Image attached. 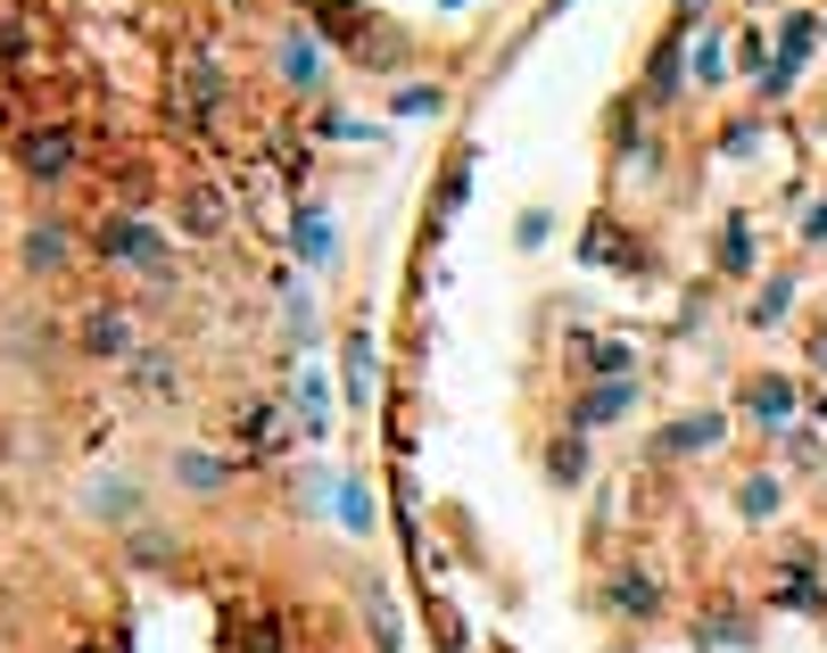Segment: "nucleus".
<instances>
[{
  "instance_id": "nucleus-1",
  "label": "nucleus",
  "mask_w": 827,
  "mask_h": 653,
  "mask_svg": "<svg viewBox=\"0 0 827 653\" xmlns=\"http://www.w3.org/2000/svg\"><path fill=\"white\" fill-rule=\"evenodd\" d=\"M18 158H25L34 183H58V174L75 166V132H67V125H42V132H25V141H18Z\"/></svg>"
},
{
  "instance_id": "nucleus-2",
  "label": "nucleus",
  "mask_w": 827,
  "mask_h": 653,
  "mask_svg": "<svg viewBox=\"0 0 827 653\" xmlns=\"http://www.w3.org/2000/svg\"><path fill=\"white\" fill-rule=\"evenodd\" d=\"M629 406H638V389H629V381H604V389H587V397H580V430H604V422H620Z\"/></svg>"
},
{
  "instance_id": "nucleus-3",
  "label": "nucleus",
  "mask_w": 827,
  "mask_h": 653,
  "mask_svg": "<svg viewBox=\"0 0 827 653\" xmlns=\"http://www.w3.org/2000/svg\"><path fill=\"white\" fill-rule=\"evenodd\" d=\"M108 257H125V265H158V241L141 224H108Z\"/></svg>"
},
{
  "instance_id": "nucleus-4",
  "label": "nucleus",
  "mask_w": 827,
  "mask_h": 653,
  "mask_svg": "<svg viewBox=\"0 0 827 653\" xmlns=\"http://www.w3.org/2000/svg\"><path fill=\"white\" fill-rule=\"evenodd\" d=\"M720 439V422L712 413H696V422H678V430H662V455H687V447H712Z\"/></svg>"
},
{
  "instance_id": "nucleus-5",
  "label": "nucleus",
  "mask_w": 827,
  "mask_h": 653,
  "mask_svg": "<svg viewBox=\"0 0 827 653\" xmlns=\"http://www.w3.org/2000/svg\"><path fill=\"white\" fill-rule=\"evenodd\" d=\"M753 413H761V422H787V413H794V389H787V381H753Z\"/></svg>"
},
{
  "instance_id": "nucleus-6",
  "label": "nucleus",
  "mask_w": 827,
  "mask_h": 653,
  "mask_svg": "<svg viewBox=\"0 0 827 653\" xmlns=\"http://www.w3.org/2000/svg\"><path fill=\"white\" fill-rule=\"evenodd\" d=\"M587 265H629V241L613 224H587Z\"/></svg>"
},
{
  "instance_id": "nucleus-7",
  "label": "nucleus",
  "mask_w": 827,
  "mask_h": 653,
  "mask_svg": "<svg viewBox=\"0 0 827 653\" xmlns=\"http://www.w3.org/2000/svg\"><path fill=\"white\" fill-rule=\"evenodd\" d=\"M216 92H224V75H216V67L199 58V67L183 75V100H190V108H216Z\"/></svg>"
},
{
  "instance_id": "nucleus-8",
  "label": "nucleus",
  "mask_w": 827,
  "mask_h": 653,
  "mask_svg": "<svg viewBox=\"0 0 827 653\" xmlns=\"http://www.w3.org/2000/svg\"><path fill=\"white\" fill-rule=\"evenodd\" d=\"M299 248H306V257H315V265H331V224H323L315 207H306V215H299Z\"/></svg>"
},
{
  "instance_id": "nucleus-9",
  "label": "nucleus",
  "mask_w": 827,
  "mask_h": 653,
  "mask_svg": "<svg viewBox=\"0 0 827 653\" xmlns=\"http://www.w3.org/2000/svg\"><path fill=\"white\" fill-rule=\"evenodd\" d=\"M613 604H620V613H654V579H638V571L613 579Z\"/></svg>"
},
{
  "instance_id": "nucleus-10",
  "label": "nucleus",
  "mask_w": 827,
  "mask_h": 653,
  "mask_svg": "<svg viewBox=\"0 0 827 653\" xmlns=\"http://www.w3.org/2000/svg\"><path fill=\"white\" fill-rule=\"evenodd\" d=\"M720 265H729V273H745V265H753V232H745V224L720 232Z\"/></svg>"
},
{
  "instance_id": "nucleus-11",
  "label": "nucleus",
  "mask_w": 827,
  "mask_h": 653,
  "mask_svg": "<svg viewBox=\"0 0 827 653\" xmlns=\"http://www.w3.org/2000/svg\"><path fill=\"white\" fill-rule=\"evenodd\" d=\"M803 50H811V25L794 18V25H787V42H778V75H794V67H803Z\"/></svg>"
},
{
  "instance_id": "nucleus-12",
  "label": "nucleus",
  "mask_w": 827,
  "mask_h": 653,
  "mask_svg": "<svg viewBox=\"0 0 827 653\" xmlns=\"http://www.w3.org/2000/svg\"><path fill=\"white\" fill-rule=\"evenodd\" d=\"M339 513H348V529H373V497H364V488H357V480L339 488Z\"/></svg>"
},
{
  "instance_id": "nucleus-13",
  "label": "nucleus",
  "mask_w": 827,
  "mask_h": 653,
  "mask_svg": "<svg viewBox=\"0 0 827 653\" xmlns=\"http://www.w3.org/2000/svg\"><path fill=\"white\" fill-rule=\"evenodd\" d=\"M778 596L803 604V613H819V579H811V571H787V587H778Z\"/></svg>"
},
{
  "instance_id": "nucleus-14",
  "label": "nucleus",
  "mask_w": 827,
  "mask_h": 653,
  "mask_svg": "<svg viewBox=\"0 0 827 653\" xmlns=\"http://www.w3.org/2000/svg\"><path fill=\"white\" fill-rule=\"evenodd\" d=\"M25 248H34V265H58V248H67V232H58V224H42V232H34V241H25Z\"/></svg>"
},
{
  "instance_id": "nucleus-15",
  "label": "nucleus",
  "mask_w": 827,
  "mask_h": 653,
  "mask_svg": "<svg viewBox=\"0 0 827 653\" xmlns=\"http://www.w3.org/2000/svg\"><path fill=\"white\" fill-rule=\"evenodd\" d=\"M282 67H290V83H315V42H290Z\"/></svg>"
},
{
  "instance_id": "nucleus-16",
  "label": "nucleus",
  "mask_w": 827,
  "mask_h": 653,
  "mask_svg": "<svg viewBox=\"0 0 827 653\" xmlns=\"http://www.w3.org/2000/svg\"><path fill=\"white\" fill-rule=\"evenodd\" d=\"M183 480H190V488H216V480H224V464H207V455H183Z\"/></svg>"
}]
</instances>
